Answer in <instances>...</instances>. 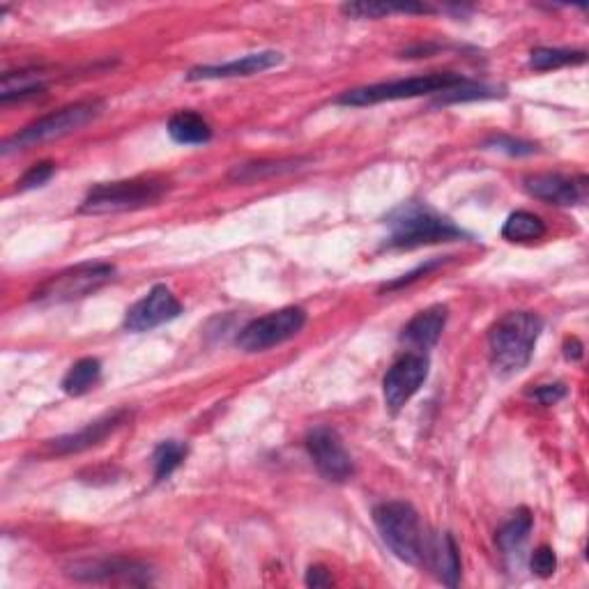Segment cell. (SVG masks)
<instances>
[{
    "label": "cell",
    "mask_w": 589,
    "mask_h": 589,
    "mask_svg": "<svg viewBox=\"0 0 589 589\" xmlns=\"http://www.w3.org/2000/svg\"><path fill=\"white\" fill-rule=\"evenodd\" d=\"M543 320L532 311H511L493 325L488 334V348L495 371L502 376H514L523 371L534 355Z\"/></svg>",
    "instance_id": "cell-1"
},
{
    "label": "cell",
    "mask_w": 589,
    "mask_h": 589,
    "mask_svg": "<svg viewBox=\"0 0 589 589\" xmlns=\"http://www.w3.org/2000/svg\"><path fill=\"white\" fill-rule=\"evenodd\" d=\"M389 237L385 242L387 249H417L426 244L456 242L463 240V228H458L454 221L440 217L428 205L422 203H405L399 210H394L387 219Z\"/></svg>",
    "instance_id": "cell-2"
},
{
    "label": "cell",
    "mask_w": 589,
    "mask_h": 589,
    "mask_svg": "<svg viewBox=\"0 0 589 589\" xmlns=\"http://www.w3.org/2000/svg\"><path fill=\"white\" fill-rule=\"evenodd\" d=\"M373 523H376L382 541L399 560L412 566L426 564L431 541L426 539L422 520L412 504L401 500L382 502L373 509Z\"/></svg>",
    "instance_id": "cell-3"
},
{
    "label": "cell",
    "mask_w": 589,
    "mask_h": 589,
    "mask_svg": "<svg viewBox=\"0 0 589 589\" xmlns=\"http://www.w3.org/2000/svg\"><path fill=\"white\" fill-rule=\"evenodd\" d=\"M168 185L164 180H118L104 182L88 191L83 198V214H118L134 212L157 205L166 196Z\"/></svg>",
    "instance_id": "cell-4"
},
{
    "label": "cell",
    "mask_w": 589,
    "mask_h": 589,
    "mask_svg": "<svg viewBox=\"0 0 589 589\" xmlns=\"http://www.w3.org/2000/svg\"><path fill=\"white\" fill-rule=\"evenodd\" d=\"M465 76L454 72H435V74H422V76H410V79L399 81H387V83H373V86L355 88L343 93L336 104L341 106H371L382 102H399V99H412L422 95L433 93H445V90L463 83Z\"/></svg>",
    "instance_id": "cell-5"
},
{
    "label": "cell",
    "mask_w": 589,
    "mask_h": 589,
    "mask_svg": "<svg viewBox=\"0 0 589 589\" xmlns=\"http://www.w3.org/2000/svg\"><path fill=\"white\" fill-rule=\"evenodd\" d=\"M116 279V265L111 263H79L53 274L33 293V302L42 307L65 304L97 293L106 283Z\"/></svg>",
    "instance_id": "cell-6"
},
{
    "label": "cell",
    "mask_w": 589,
    "mask_h": 589,
    "mask_svg": "<svg viewBox=\"0 0 589 589\" xmlns=\"http://www.w3.org/2000/svg\"><path fill=\"white\" fill-rule=\"evenodd\" d=\"M102 109V102H76L72 106H65V109L53 111L49 116H42L40 120L30 122L28 127L21 129L19 134H14L12 139H7L3 143V152L10 155L12 150H26L33 148V145L63 139V136L86 127L88 122H93L99 113H102Z\"/></svg>",
    "instance_id": "cell-7"
},
{
    "label": "cell",
    "mask_w": 589,
    "mask_h": 589,
    "mask_svg": "<svg viewBox=\"0 0 589 589\" xmlns=\"http://www.w3.org/2000/svg\"><path fill=\"white\" fill-rule=\"evenodd\" d=\"M304 325H307V311L300 307H286L251 320L237 334L235 343L244 353H263V350L293 339L304 330Z\"/></svg>",
    "instance_id": "cell-8"
},
{
    "label": "cell",
    "mask_w": 589,
    "mask_h": 589,
    "mask_svg": "<svg viewBox=\"0 0 589 589\" xmlns=\"http://www.w3.org/2000/svg\"><path fill=\"white\" fill-rule=\"evenodd\" d=\"M307 451L313 465H316L318 472L323 474L327 481L343 484V481L353 479L355 463L346 451V447H343L339 433H336L334 428H327V426L313 428V431L307 435Z\"/></svg>",
    "instance_id": "cell-9"
},
{
    "label": "cell",
    "mask_w": 589,
    "mask_h": 589,
    "mask_svg": "<svg viewBox=\"0 0 589 589\" xmlns=\"http://www.w3.org/2000/svg\"><path fill=\"white\" fill-rule=\"evenodd\" d=\"M70 576L81 583H122V585H150L152 571L148 564L129 560V557H106V560L74 562Z\"/></svg>",
    "instance_id": "cell-10"
},
{
    "label": "cell",
    "mask_w": 589,
    "mask_h": 589,
    "mask_svg": "<svg viewBox=\"0 0 589 589\" xmlns=\"http://www.w3.org/2000/svg\"><path fill=\"white\" fill-rule=\"evenodd\" d=\"M428 366L431 364H428V357L424 353H408L396 359L392 369L387 371L385 380H382V394H385L389 410L399 412L424 387Z\"/></svg>",
    "instance_id": "cell-11"
},
{
    "label": "cell",
    "mask_w": 589,
    "mask_h": 589,
    "mask_svg": "<svg viewBox=\"0 0 589 589\" xmlns=\"http://www.w3.org/2000/svg\"><path fill=\"white\" fill-rule=\"evenodd\" d=\"M182 313V304L178 297L173 295V290L164 286V283H157L155 288H150V293L141 297L139 302L132 304L127 309L125 316V330L134 334L152 332L155 327H162L171 323Z\"/></svg>",
    "instance_id": "cell-12"
},
{
    "label": "cell",
    "mask_w": 589,
    "mask_h": 589,
    "mask_svg": "<svg viewBox=\"0 0 589 589\" xmlns=\"http://www.w3.org/2000/svg\"><path fill=\"white\" fill-rule=\"evenodd\" d=\"M132 419V412L129 410H113L109 415L95 419L81 428V431L63 435V438H56L51 442V449L56 454H79V451H86L90 447L102 445V442L118 431L122 424H127Z\"/></svg>",
    "instance_id": "cell-13"
},
{
    "label": "cell",
    "mask_w": 589,
    "mask_h": 589,
    "mask_svg": "<svg viewBox=\"0 0 589 589\" xmlns=\"http://www.w3.org/2000/svg\"><path fill=\"white\" fill-rule=\"evenodd\" d=\"M283 63L279 51H256L247 56L235 58L224 65H201L187 72V81H212V79H237V76H254L272 70Z\"/></svg>",
    "instance_id": "cell-14"
},
{
    "label": "cell",
    "mask_w": 589,
    "mask_h": 589,
    "mask_svg": "<svg viewBox=\"0 0 589 589\" xmlns=\"http://www.w3.org/2000/svg\"><path fill=\"white\" fill-rule=\"evenodd\" d=\"M527 194L539 198L543 203L560 205V208H569V205H578L585 201V178H564L560 173H539L525 178Z\"/></svg>",
    "instance_id": "cell-15"
},
{
    "label": "cell",
    "mask_w": 589,
    "mask_h": 589,
    "mask_svg": "<svg viewBox=\"0 0 589 589\" xmlns=\"http://www.w3.org/2000/svg\"><path fill=\"white\" fill-rule=\"evenodd\" d=\"M447 318H449V309L445 307V304H435V307L419 311L417 316L403 327L401 341L419 350L433 348L435 343L440 341L442 332H445Z\"/></svg>",
    "instance_id": "cell-16"
},
{
    "label": "cell",
    "mask_w": 589,
    "mask_h": 589,
    "mask_svg": "<svg viewBox=\"0 0 589 589\" xmlns=\"http://www.w3.org/2000/svg\"><path fill=\"white\" fill-rule=\"evenodd\" d=\"M426 562L433 564L438 576L447 587L461 583V553H458L456 539L451 534H442L440 539L428 543Z\"/></svg>",
    "instance_id": "cell-17"
},
{
    "label": "cell",
    "mask_w": 589,
    "mask_h": 589,
    "mask_svg": "<svg viewBox=\"0 0 589 589\" xmlns=\"http://www.w3.org/2000/svg\"><path fill=\"white\" fill-rule=\"evenodd\" d=\"M168 136L180 145H205L212 139V127L194 111H178L168 120Z\"/></svg>",
    "instance_id": "cell-18"
},
{
    "label": "cell",
    "mask_w": 589,
    "mask_h": 589,
    "mask_svg": "<svg viewBox=\"0 0 589 589\" xmlns=\"http://www.w3.org/2000/svg\"><path fill=\"white\" fill-rule=\"evenodd\" d=\"M44 74L37 70H21V72H7L3 74L0 83V102H21V99L37 97L44 93Z\"/></svg>",
    "instance_id": "cell-19"
},
{
    "label": "cell",
    "mask_w": 589,
    "mask_h": 589,
    "mask_svg": "<svg viewBox=\"0 0 589 589\" xmlns=\"http://www.w3.org/2000/svg\"><path fill=\"white\" fill-rule=\"evenodd\" d=\"M99 378H102V362L95 357H83L65 373L63 385L60 387H63V392L67 396H83L88 394L90 389H95Z\"/></svg>",
    "instance_id": "cell-20"
},
{
    "label": "cell",
    "mask_w": 589,
    "mask_h": 589,
    "mask_svg": "<svg viewBox=\"0 0 589 589\" xmlns=\"http://www.w3.org/2000/svg\"><path fill=\"white\" fill-rule=\"evenodd\" d=\"M543 235H546L543 219L525 210L509 214V219L502 226V237L507 242H537Z\"/></svg>",
    "instance_id": "cell-21"
},
{
    "label": "cell",
    "mask_w": 589,
    "mask_h": 589,
    "mask_svg": "<svg viewBox=\"0 0 589 589\" xmlns=\"http://www.w3.org/2000/svg\"><path fill=\"white\" fill-rule=\"evenodd\" d=\"M307 159H277V162H254V164H242L235 166L231 173V180L237 182H256V180H265V178H274V175H283V173H293L297 168H302V164Z\"/></svg>",
    "instance_id": "cell-22"
},
{
    "label": "cell",
    "mask_w": 589,
    "mask_h": 589,
    "mask_svg": "<svg viewBox=\"0 0 589 589\" xmlns=\"http://www.w3.org/2000/svg\"><path fill=\"white\" fill-rule=\"evenodd\" d=\"M343 14L353 19H382L387 14H428L433 12V7L428 5H415V3H405V5H389V3H346L341 7Z\"/></svg>",
    "instance_id": "cell-23"
},
{
    "label": "cell",
    "mask_w": 589,
    "mask_h": 589,
    "mask_svg": "<svg viewBox=\"0 0 589 589\" xmlns=\"http://www.w3.org/2000/svg\"><path fill=\"white\" fill-rule=\"evenodd\" d=\"M585 60H587L585 51H573V49L539 47L530 53V67L537 72L560 70V67H566V65H583Z\"/></svg>",
    "instance_id": "cell-24"
},
{
    "label": "cell",
    "mask_w": 589,
    "mask_h": 589,
    "mask_svg": "<svg viewBox=\"0 0 589 589\" xmlns=\"http://www.w3.org/2000/svg\"><path fill=\"white\" fill-rule=\"evenodd\" d=\"M534 525V518L530 514V509H518L514 516H511L509 523L502 525V530L497 532V546H500L504 553H511V550H518L523 546L525 539L530 537Z\"/></svg>",
    "instance_id": "cell-25"
},
{
    "label": "cell",
    "mask_w": 589,
    "mask_h": 589,
    "mask_svg": "<svg viewBox=\"0 0 589 589\" xmlns=\"http://www.w3.org/2000/svg\"><path fill=\"white\" fill-rule=\"evenodd\" d=\"M189 454L187 445L178 440H166L152 454V465H155V481H166L171 474L180 468Z\"/></svg>",
    "instance_id": "cell-26"
},
{
    "label": "cell",
    "mask_w": 589,
    "mask_h": 589,
    "mask_svg": "<svg viewBox=\"0 0 589 589\" xmlns=\"http://www.w3.org/2000/svg\"><path fill=\"white\" fill-rule=\"evenodd\" d=\"M497 95H502V93H497V90L491 86H484V83H472V81L465 79L463 83H458V86L445 90V93H440V104L472 102V99H491Z\"/></svg>",
    "instance_id": "cell-27"
},
{
    "label": "cell",
    "mask_w": 589,
    "mask_h": 589,
    "mask_svg": "<svg viewBox=\"0 0 589 589\" xmlns=\"http://www.w3.org/2000/svg\"><path fill=\"white\" fill-rule=\"evenodd\" d=\"M486 148L507 152V155H511V157H527V155H534V152H537V145L530 143V141L514 139V136H493V139L486 141Z\"/></svg>",
    "instance_id": "cell-28"
},
{
    "label": "cell",
    "mask_w": 589,
    "mask_h": 589,
    "mask_svg": "<svg viewBox=\"0 0 589 589\" xmlns=\"http://www.w3.org/2000/svg\"><path fill=\"white\" fill-rule=\"evenodd\" d=\"M53 175H56V164L40 162V164L28 168V171L24 173V178L17 182V189L30 191V189H37V187H44L53 178Z\"/></svg>",
    "instance_id": "cell-29"
},
{
    "label": "cell",
    "mask_w": 589,
    "mask_h": 589,
    "mask_svg": "<svg viewBox=\"0 0 589 589\" xmlns=\"http://www.w3.org/2000/svg\"><path fill=\"white\" fill-rule=\"evenodd\" d=\"M532 571L537 573L539 578H550L557 569V555L555 550L550 546H541L532 553V560H530Z\"/></svg>",
    "instance_id": "cell-30"
},
{
    "label": "cell",
    "mask_w": 589,
    "mask_h": 589,
    "mask_svg": "<svg viewBox=\"0 0 589 589\" xmlns=\"http://www.w3.org/2000/svg\"><path fill=\"white\" fill-rule=\"evenodd\" d=\"M532 396L541 405H555L566 396V387L562 385V382H555V385H541L539 389H534Z\"/></svg>",
    "instance_id": "cell-31"
},
{
    "label": "cell",
    "mask_w": 589,
    "mask_h": 589,
    "mask_svg": "<svg viewBox=\"0 0 589 589\" xmlns=\"http://www.w3.org/2000/svg\"><path fill=\"white\" fill-rule=\"evenodd\" d=\"M307 585L313 589H320V587H332L334 580L330 576V571L325 569V566H311L307 571Z\"/></svg>",
    "instance_id": "cell-32"
},
{
    "label": "cell",
    "mask_w": 589,
    "mask_h": 589,
    "mask_svg": "<svg viewBox=\"0 0 589 589\" xmlns=\"http://www.w3.org/2000/svg\"><path fill=\"white\" fill-rule=\"evenodd\" d=\"M438 265H440V260H431V263H426V265H419L415 272H410V274H403V279H399V281H392V283H387L385 290H396V288H403V286H408V283H412V281H417V279H419V274H426V272H431L433 267H438Z\"/></svg>",
    "instance_id": "cell-33"
},
{
    "label": "cell",
    "mask_w": 589,
    "mask_h": 589,
    "mask_svg": "<svg viewBox=\"0 0 589 589\" xmlns=\"http://www.w3.org/2000/svg\"><path fill=\"white\" fill-rule=\"evenodd\" d=\"M564 357L571 359V362H578L580 357H583V343H580L578 339H566L564 341Z\"/></svg>",
    "instance_id": "cell-34"
}]
</instances>
